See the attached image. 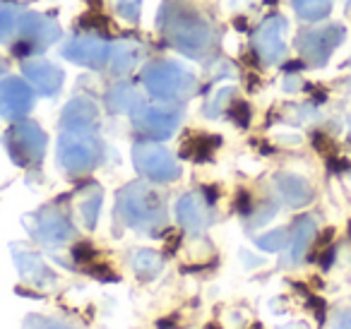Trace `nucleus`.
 <instances>
[{"instance_id":"nucleus-11","label":"nucleus","mask_w":351,"mask_h":329,"mask_svg":"<svg viewBox=\"0 0 351 329\" xmlns=\"http://www.w3.org/2000/svg\"><path fill=\"white\" fill-rule=\"evenodd\" d=\"M63 56L70 60V63L99 70L106 65L108 58H111V46H108V41H104L101 36L84 34V36L70 39L68 44L63 46Z\"/></svg>"},{"instance_id":"nucleus-32","label":"nucleus","mask_w":351,"mask_h":329,"mask_svg":"<svg viewBox=\"0 0 351 329\" xmlns=\"http://www.w3.org/2000/svg\"><path fill=\"white\" fill-rule=\"evenodd\" d=\"M330 329H351V308H344L335 315Z\"/></svg>"},{"instance_id":"nucleus-4","label":"nucleus","mask_w":351,"mask_h":329,"mask_svg":"<svg viewBox=\"0 0 351 329\" xmlns=\"http://www.w3.org/2000/svg\"><path fill=\"white\" fill-rule=\"evenodd\" d=\"M101 156V142L97 132L63 130L58 137V161L68 173H87Z\"/></svg>"},{"instance_id":"nucleus-17","label":"nucleus","mask_w":351,"mask_h":329,"mask_svg":"<svg viewBox=\"0 0 351 329\" xmlns=\"http://www.w3.org/2000/svg\"><path fill=\"white\" fill-rule=\"evenodd\" d=\"M15 265H17V271L22 274V279L29 281V284L39 286V289H51V286H56V274L36 252L15 250Z\"/></svg>"},{"instance_id":"nucleus-15","label":"nucleus","mask_w":351,"mask_h":329,"mask_svg":"<svg viewBox=\"0 0 351 329\" xmlns=\"http://www.w3.org/2000/svg\"><path fill=\"white\" fill-rule=\"evenodd\" d=\"M22 73L32 82V87L44 97H53L63 87V70L56 68L46 58H29L22 63Z\"/></svg>"},{"instance_id":"nucleus-19","label":"nucleus","mask_w":351,"mask_h":329,"mask_svg":"<svg viewBox=\"0 0 351 329\" xmlns=\"http://www.w3.org/2000/svg\"><path fill=\"white\" fill-rule=\"evenodd\" d=\"M106 106L111 108L113 113H137L142 106H145V99L137 92L135 84L121 82L116 87L108 89L106 94Z\"/></svg>"},{"instance_id":"nucleus-34","label":"nucleus","mask_w":351,"mask_h":329,"mask_svg":"<svg viewBox=\"0 0 351 329\" xmlns=\"http://www.w3.org/2000/svg\"><path fill=\"white\" fill-rule=\"evenodd\" d=\"M284 89H287V92H298V89H301V80H298L296 75H289V77L284 80Z\"/></svg>"},{"instance_id":"nucleus-25","label":"nucleus","mask_w":351,"mask_h":329,"mask_svg":"<svg viewBox=\"0 0 351 329\" xmlns=\"http://www.w3.org/2000/svg\"><path fill=\"white\" fill-rule=\"evenodd\" d=\"M293 10L301 20L320 22L332 12V0H291Z\"/></svg>"},{"instance_id":"nucleus-9","label":"nucleus","mask_w":351,"mask_h":329,"mask_svg":"<svg viewBox=\"0 0 351 329\" xmlns=\"http://www.w3.org/2000/svg\"><path fill=\"white\" fill-rule=\"evenodd\" d=\"M183 113L178 108L166 106H142L137 113H132V125L137 132H142L149 140H169L181 125Z\"/></svg>"},{"instance_id":"nucleus-2","label":"nucleus","mask_w":351,"mask_h":329,"mask_svg":"<svg viewBox=\"0 0 351 329\" xmlns=\"http://www.w3.org/2000/svg\"><path fill=\"white\" fill-rule=\"evenodd\" d=\"M116 214L128 228L154 233L164 226L166 207L156 190L145 183H128L116 195Z\"/></svg>"},{"instance_id":"nucleus-1","label":"nucleus","mask_w":351,"mask_h":329,"mask_svg":"<svg viewBox=\"0 0 351 329\" xmlns=\"http://www.w3.org/2000/svg\"><path fill=\"white\" fill-rule=\"evenodd\" d=\"M161 29L166 41L188 58H202L212 49L210 22L183 3H166L161 10Z\"/></svg>"},{"instance_id":"nucleus-26","label":"nucleus","mask_w":351,"mask_h":329,"mask_svg":"<svg viewBox=\"0 0 351 329\" xmlns=\"http://www.w3.org/2000/svg\"><path fill=\"white\" fill-rule=\"evenodd\" d=\"M22 15H25V12L15 5L0 8V44L10 39L12 34H17V27H20Z\"/></svg>"},{"instance_id":"nucleus-20","label":"nucleus","mask_w":351,"mask_h":329,"mask_svg":"<svg viewBox=\"0 0 351 329\" xmlns=\"http://www.w3.org/2000/svg\"><path fill=\"white\" fill-rule=\"evenodd\" d=\"M315 219L313 217H301L296 223H293V233L291 241H289V262L296 265L306 257L308 247H311L313 238H315Z\"/></svg>"},{"instance_id":"nucleus-18","label":"nucleus","mask_w":351,"mask_h":329,"mask_svg":"<svg viewBox=\"0 0 351 329\" xmlns=\"http://www.w3.org/2000/svg\"><path fill=\"white\" fill-rule=\"evenodd\" d=\"M274 185L289 207H306L308 202H313V195H315L311 183L296 173H277Z\"/></svg>"},{"instance_id":"nucleus-28","label":"nucleus","mask_w":351,"mask_h":329,"mask_svg":"<svg viewBox=\"0 0 351 329\" xmlns=\"http://www.w3.org/2000/svg\"><path fill=\"white\" fill-rule=\"evenodd\" d=\"M231 97H234V89H231V87H221L219 92H217L215 97H212L210 101H207L205 113H207L210 118H217L221 111H226V108H229Z\"/></svg>"},{"instance_id":"nucleus-22","label":"nucleus","mask_w":351,"mask_h":329,"mask_svg":"<svg viewBox=\"0 0 351 329\" xmlns=\"http://www.w3.org/2000/svg\"><path fill=\"white\" fill-rule=\"evenodd\" d=\"M219 137H210V135H193L183 142V156L193 161H207L212 159L215 149L219 147Z\"/></svg>"},{"instance_id":"nucleus-24","label":"nucleus","mask_w":351,"mask_h":329,"mask_svg":"<svg viewBox=\"0 0 351 329\" xmlns=\"http://www.w3.org/2000/svg\"><path fill=\"white\" fill-rule=\"evenodd\" d=\"M161 265H164V260H161V255L154 250H137L135 255L130 257L132 271H135L140 279H152V276H156L161 271Z\"/></svg>"},{"instance_id":"nucleus-21","label":"nucleus","mask_w":351,"mask_h":329,"mask_svg":"<svg viewBox=\"0 0 351 329\" xmlns=\"http://www.w3.org/2000/svg\"><path fill=\"white\" fill-rule=\"evenodd\" d=\"M140 60V46L135 41H118L111 49V70L113 75H128Z\"/></svg>"},{"instance_id":"nucleus-8","label":"nucleus","mask_w":351,"mask_h":329,"mask_svg":"<svg viewBox=\"0 0 351 329\" xmlns=\"http://www.w3.org/2000/svg\"><path fill=\"white\" fill-rule=\"evenodd\" d=\"M346 32L341 25H330V27H322V29H313L306 32V34L298 36V51L301 56L308 60L311 65L315 68H322V65L330 60V56L335 53L337 46L344 41Z\"/></svg>"},{"instance_id":"nucleus-10","label":"nucleus","mask_w":351,"mask_h":329,"mask_svg":"<svg viewBox=\"0 0 351 329\" xmlns=\"http://www.w3.org/2000/svg\"><path fill=\"white\" fill-rule=\"evenodd\" d=\"M287 32H289V22L279 15L267 17L258 27V32L253 36V46H255V53L260 56V60L265 65L279 63L287 56Z\"/></svg>"},{"instance_id":"nucleus-6","label":"nucleus","mask_w":351,"mask_h":329,"mask_svg":"<svg viewBox=\"0 0 351 329\" xmlns=\"http://www.w3.org/2000/svg\"><path fill=\"white\" fill-rule=\"evenodd\" d=\"M132 164L145 178L154 183H171L181 175V166L171 156L169 149L152 142H137L132 145Z\"/></svg>"},{"instance_id":"nucleus-12","label":"nucleus","mask_w":351,"mask_h":329,"mask_svg":"<svg viewBox=\"0 0 351 329\" xmlns=\"http://www.w3.org/2000/svg\"><path fill=\"white\" fill-rule=\"evenodd\" d=\"M34 221L36 223H34V228H32V233H34L41 243H46V245H63V243H68L70 238L75 236L73 223H70V219L65 217L58 207L39 209V212L34 214Z\"/></svg>"},{"instance_id":"nucleus-14","label":"nucleus","mask_w":351,"mask_h":329,"mask_svg":"<svg viewBox=\"0 0 351 329\" xmlns=\"http://www.w3.org/2000/svg\"><path fill=\"white\" fill-rule=\"evenodd\" d=\"M176 217L186 231L191 233H202L210 226V199H205L200 193H186L178 204H176Z\"/></svg>"},{"instance_id":"nucleus-16","label":"nucleus","mask_w":351,"mask_h":329,"mask_svg":"<svg viewBox=\"0 0 351 329\" xmlns=\"http://www.w3.org/2000/svg\"><path fill=\"white\" fill-rule=\"evenodd\" d=\"M60 127L75 132H97L99 127V108L89 99H73L63 108L60 116Z\"/></svg>"},{"instance_id":"nucleus-5","label":"nucleus","mask_w":351,"mask_h":329,"mask_svg":"<svg viewBox=\"0 0 351 329\" xmlns=\"http://www.w3.org/2000/svg\"><path fill=\"white\" fill-rule=\"evenodd\" d=\"M49 137L36 123H15L5 135V147L10 159L22 169H34L46 154Z\"/></svg>"},{"instance_id":"nucleus-29","label":"nucleus","mask_w":351,"mask_h":329,"mask_svg":"<svg viewBox=\"0 0 351 329\" xmlns=\"http://www.w3.org/2000/svg\"><path fill=\"white\" fill-rule=\"evenodd\" d=\"M22 329H75L65 322H58V319L51 317H41V315H29L22 324Z\"/></svg>"},{"instance_id":"nucleus-13","label":"nucleus","mask_w":351,"mask_h":329,"mask_svg":"<svg viewBox=\"0 0 351 329\" xmlns=\"http://www.w3.org/2000/svg\"><path fill=\"white\" fill-rule=\"evenodd\" d=\"M34 106V87L20 77H8L0 82V116L17 121Z\"/></svg>"},{"instance_id":"nucleus-30","label":"nucleus","mask_w":351,"mask_h":329,"mask_svg":"<svg viewBox=\"0 0 351 329\" xmlns=\"http://www.w3.org/2000/svg\"><path fill=\"white\" fill-rule=\"evenodd\" d=\"M140 8H142V0H116V10L121 17L130 22L140 20Z\"/></svg>"},{"instance_id":"nucleus-33","label":"nucleus","mask_w":351,"mask_h":329,"mask_svg":"<svg viewBox=\"0 0 351 329\" xmlns=\"http://www.w3.org/2000/svg\"><path fill=\"white\" fill-rule=\"evenodd\" d=\"M277 214V207H274L272 202H267V204H263V209H260L258 214L253 217V226H260V223H265V221H269V219Z\"/></svg>"},{"instance_id":"nucleus-7","label":"nucleus","mask_w":351,"mask_h":329,"mask_svg":"<svg viewBox=\"0 0 351 329\" xmlns=\"http://www.w3.org/2000/svg\"><path fill=\"white\" fill-rule=\"evenodd\" d=\"M17 34H20V41L15 44V56H29L36 53V51L49 49L53 41H58L60 36V27L56 25V20L46 15H39V12H25L20 20V27H17Z\"/></svg>"},{"instance_id":"nucleus-27","label":"nucleus","mask_w":351,"mask_h":329,"mask_svg":"<svg viewBox=\"0 0 351 329\" xmlns=\"http://www.w3.org/2000/svg\"><path fill=\"white\" fill-rule=\"evenodd\" d=\"M255 245L265 252H279L284 247H289V231L287 228H274V231L265 233L255 241Z\"/></svg>"},{"instance_id":"nucleus-35","label":"nucleus","mask_w":351,"mask_h":329,"mask_svg":"<svg viewBox=\"0 0 351 329\" xmlns=\"http://www.w3.org/2000/svg\"><path fill=\"white\" fill-rule=\"evenodd\" d=\"M0 73H3V63H0Z\"/></svg>"},{"instance_id":"nucleus-31","label":"nucleus","mask_w":351,"mask_h":329,"mask_svg":"<svg viewBox=\"0 0 351 329\" xmlns=\"http://www.w3.org/2000/svg\"><path fill=\"white\" fill-rule=\"evenodd\" d=\"M226 111H229L231 121L239 123L241 127H245V125H248V123H250V108H248V103L236 101L234 106H229V108H226Z\"/></svg>"},{"instance_id":"nucleus-23","label":"nucleus","mask_w":351,"mask_h":329,"mask_svg":"<svg viewBox=\"0 0 351 329\" xmlns=\"http://www.w3.org/2000/svg\"><path fill=\"white\" fill-rule=\"evenodd\" d=\"M101 199H104V193H101V188H99V185H89L87 193L80 197L77 209H80V217H82V221H84V226H87V228L97 226L99 209H101Z\"/></svg>"},{"instance_id":"nucleus-3","label":"nucleus","mask_w":351,"mask_h":329,"mask_svg":"<svg viewBox=\"0 0 351 329\" xmlns=\"http://www.w3.org/2000/svg\"><path fill=\"white\" fill-rule=\"evenodd\" d=\"M145 89L159 101H183L195 89V77L188 68L173 60H154L142 73Z\"/></svg>"}]
</instances>
